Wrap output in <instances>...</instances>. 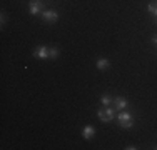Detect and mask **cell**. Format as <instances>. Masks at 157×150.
Masks as SVG:
<instances>
[{
    "label": "cell",
    "mask_w": 157,
    "mask_h": 150,
    "mask_svg": "<svg viewBox=\"0 0 157 150\" xmlns=\"http://www.w3.org/2000/svg\"><path fill=\"white\" fill-rule=\"evenodd\" d=\"M59 54H60V52H59V48H55V47H52V48H50V52H48L50 58H57V57H59Z\"/></svg>",
    "instance_id": "8fae6325"
},
{
    "label": "cell",
    "mask_w": 157,
    "mask_h": 150,
    "mask_svg": "<svg viewBox=\"0 0 157 150\" xmlns=\"http://www.w3.org/2000/svg\"><path fill=\"white\" fill-rule=\"evenodd\" d=\"M155 2H157V0H155Z\"/></svg>",
    "instance_id": "9a60e30c"
},
{
    "label": "cell",
    "mask_w": 157,
    "mask_h": 150,
    "mask_svg": "<svg viewBox=\"0 0 157 150\" xmlns=\"http://www.w3.org/2000/svg\"><path fill=\"white\" fill-rule=\"evenodd\" d=\"M147 10H149V13H152L154 17H157V2H155V0L147 5Z\"/></svg>",
    "instance_id": "30bf717a"
},
{
    "label": "cell",
    "mask_w": 157,
    "mask_h": 150,
    "mask_svg": "<svg viewBox=\"0 0 157 150\" xmlns=\"http://www.w3.org/2000/svg\"><path fill=\"white\" fill-rule=\"evenodd\" d=\"M95 67H97V70H100V72H104V70H109L110 69V62L107 58H99L97 60V63H95Z\"/></svg>",
    "instance_id": "ba28073f"
},
{
    "label": "cell",
    "mask_w": 157,
    "mask_h": 150,
    "mask_svg": "<svg viewBox=\"0 0 157 150\" xmlns=\"http://www.w3.org/2000/svg\"><path fill=\"white\" fill-rule=\"evenodd\" d=\"M48 52H50V48H48V47H45V45H39V47L33 48V57H35V58H40V60L50 58Z\"/></svg>",
    "instance_id": "277c9868"
},
{
    "label": "cell",
    "mask_w": 157,
    "mask_h": 150,
    "mask_svg": "<svg viewBox=\"0 0 157 150\" xmlns=\"http://www.w3.org/2000/svg\"><path fill=\"white\" fill-rule=\"evenodd\" d=\"M152 43H154L155 47H157V35H154V37H152Z\"/></svg>",
    "instance_id": "5bb4252c"
},
{
    "label": "cell",
    "mask_w": 157,
    "mask_h": 150,
    "mask_svg": "<svg viewBox=\"0 0 157 150\" xmlns=\"http://www.w3.org/2000/svg\"><path fill=\"white\" fill-rule=\"evenodd\" d=\"M112 105L115 107V110H125L129 107V102H127V99H124V97H115Z\"/></svg>",
    "instance_id": "8992f818"
},
{
    "label": "cell",
    "mask_w": 157,
    "mask_h": 150,
    "mask_svg": "<svg viewBox=\"0 0 157 150\" xmlns=\"http://www.w3.org/2000/svg\"><path fill=\"white\" fill-rule=\"evenodd\" d=\"M112 102H114V99H112L110 95H107V93L100 97V103H102L104 107H109V105H112Z\"/></svg>",
    "instance_id": "9c48e42d"
},
{
    "label": "cell",
    "mask_w": 157,
    "mask_h": 150,
    "mask_svg": "<svg viewBox=\"0 0 157 150\" xmlns=\"http://www.w3.org/2000/svg\"><path fill=\"white\" fill-rule=\"evenodd\" d=\"M97 117H99L102 122H112V120H115L117 117V110H115V107H100L99 110H97Z\"/></svg>",
    "instance_id": "6da1fadb"
},
{
    "label": "cell",
    "mask_w": 157,
    "mask_h": 150,
    "mask_svg": "<svg viewBox=\"0 0 157 150\" xmlns=\"http://www.w3.org/2000/svg\"><path fill=\"white\" fill-rule=\"evenodd\" d=\"M5 20H7V17H5V12H2V20H0V24H2V25H5Z\"/></svg>",
    "instance_id": "7c38bea8"
},
{
    "label": "cell",
    "mask_w": 157,
    "mask_h": 150,
    "mask_svg": "<svg viewBox=\"0 0 157 150\" xmlns=\"http://www.w3.org/2000/svg\"><path fill=\"white\" fill-rule=\"evenodd\" d=\"M29 12H30V15H42L44 12L42 0H30L29 2Z\"/></svg>",
    "instance_id": "3957f363"
},
{
    "label": "cell",
    "mask_w": 157,
    "mask_h": 150,
    "mask_svg": "<svg viewBox=\"0 0 157 150\" xmlns=\"http://www.w3.org/2000/svg\"><path fill=\"white\" fill-rule=\"evenodd\" d=\"M117 122L122 129H132L134 127V117L129 112H121V114H117Z\"/></svg>",
    "instance_id": "7a4b0ae2"
},
{
    "label": "cell",
    "mask_w": 157,
    "mask_h": 150,
    "mask_svg": "<svg viewBox=\"0 0 157 150\" xmlns=\"http://www.w3.org/2000/svg\"><path fill=\"white\" fill-rule=\"evenodd\" d=\"M95 135V129L92 125H85L84 129H82V137L85 138V140H92Z\"/></svg>",
    "instance_id": "52a82bcc"
},
{
    "label": "cell",
    "mask_w": 157,
    "mask_h": 150,
    "mask_svg": "<svg viewBox=\"0 0 157 150\" xmlns=\"http://www.w3.org/2000/svg\"><path fill=\"white\" fill-rule=\"evenodd\" d=\"M40 17H42L45 22H48V24H55V22L59 20V13L55 12V10H44Z\"/></svg>",
    "instance_id": "5b68a950"
},
{
    "label": "cell",
    "mask_w": 157,
    "mask_h": 150,
    "mask_svg": "<svg viewBox=\"0 0 157 150\" xmlns=\"http://www.w3.org/2000/svg\"><path fill=\"white\" fill-rule=\"evenodd\" d=\"M137 147H134V145H127V147H125V150H136Z\"/></svg>",
    "instance_id": "4fadbf2b"
}]
</instances>
